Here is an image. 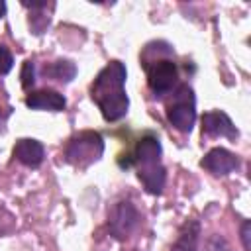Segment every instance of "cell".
<instances>
[{"label": "cell", "mask_w": 251, "mask_h": 251, "mask_svg": "<svg viewBox=\"0 0 251 251\" xmlns=\"http://www.w3.org/2000/svg\"><path fill=\"white\" fill-rule=\"evenodd\" d=\"M25 106L31 110H49V112H63L67 106V100L63 94H59L57 90L51 88H43V90H35L31 94H27L25 98Z\"/></svg>", "instance_id": "obj_9"}, {"label": "cell", "mask_w": 251, "mask_h": 251, "mask_svg": "<svg viewBox=\"0 0 251 251\" xmlns=\"http://www.w3.org/2000/svg\"><path fill=\"white\" fill-rule=\"evenodd\" d=\"M4 14H6V2H2V0H0V20L4 18Z\"/></svg>", "instance_id": "obj_18"}, {"label": "cell", "mask_w": 251, "mask_h": 251, "mask_svg": "<svg viewBox=\"0 0 251 251\" xmlns=\"http://www.w3.org/2000/svg\"><path fill=\"white\" fill-rule=\"evenodd\" d=\"M14 157L29 167V169H37L41 163H43V157H45V149L43 145L37 141V139H29V137H24L20 141H16L14 145Z\"/></svg>", "instance_id": "obj_10"}, {"label": "cell", "mask_w": 251, "mask_h": 251, "mask_svg": "<svg viewBox=\"0 0 251 251\" xmlns=\"http://www.w3.org/2000/svg\"><path fill=\"white\" fill-rule=\"evenodd\" d=\"M43 75L55 78V80H61V82H71L76 75V65L69 59H59L55 63H49L43 67Z\"/></svg>", "instance_id": "obj_12"}, {"label": "cell", "mask_w": 251, "mask_h": 251, "mask_svg": "<svg viewBox=\"0 0 251 251\" xmlns=\"http://www.w3.org/2000/svg\"><path fill=\"white\" fill-rule=\"evenodd\" d=\"M200 165L206 171H210L212 175L224 176V175H229L231 171H235L239 167V159H237V155H233L231 151H227L224 147H214L204 155Z\"/></svg>", "instance_id": "obj_7"}, {"label": "cell", "mask_w": 251, "mask_h": 251, "mask_svg": "<svg viewBox=\"0 0 251 251\" xmlns=\"http://www.w3.org/2000/svg\"><path fill=\"white\" fill-rule=\"evenodd\" d=\"M241 243L245 251H251V224L247 220L241 224Z\"/></svg>", "instance_id": "obj_17"}, {"label": "cell", "mask_w": 251, "mask_h": 251, "mask_svg": "<svg viewBox=\"0 0 251 251\" xmlns=\"http://www.w3.org/2000/svg\"><path fill=\"white\" fill-rule=\"evenodd\" d=\"M198 235H200V224L198 222H186L178 233V239H176L173 251H196Z\"/></svg>", "instance_id": "obj_11"}, {"label": "cell", "mask_w": 251, "mask_h": 251, "mask_svg": "<svg viewBox=\"0 0 251 251\" xmlns=\"http://www.w3.org/2000/svg\"><path fill=\"white\" fill-rule=\"evenodd\" d=\"M127 71L122 61H110L94 78L90 96L106 122H118L127 114L129 98L126 94Z\"/></svg>", "instance_id": "obj_1"}, {"label": "cell", "mask_w": 251, "mask_h": 251, "mask_svg": "<svg viewBox=\"0 0 251 251\" xmlns=\"http://www.w3.org/2000/svg\"><path fill=\"white\" fill-rule=\"evenodd\" d=\"M4 120H6V116H2V114H0V124H4Z\"/></svg>", "instance_id": "obj_19"}, {"label": "cell", "mask_w": 251, "mask_h": 251, "mask_svg": "<svg viewBox=\"0 0 251 251\" xmlns=\"http://www.w3.org/2000/svg\"><path fill=\"white\" fill-rule=\"evenodd\" d=\"M167 120L173 127H176L182 133L192 131V126L196 122V102L194 92L188 84H180L175 90L173 102L167 106Z\"/></svg>", "instance_id": "obj_4"}, {"label": "cell", "mask_w": 251, "mask_h": 251, "mask_svg": "<svg viewBox=\"0 0 251 251\" xmlns=\"http://www.w3.org/2000/svg\"><path fill=\"white\" fill-rule=\"evenodd\" d=\"M14 67V57L6 45H0V75H8Z\"/></svg>", "instance_id": "obj_14"}, {"label": "cell", "mask_w": 251, "mask_h": 251, "mask_svg": "<svg viewBox=\"0 0 251 251\" xmlns=\"http://www.w3.org/2000/svg\"><path fill=\"white\" fill-rule=\"evenodd\" d=\"M49 22H51V18L49 16H41V14H37V16H33V18H29V25H31V29H33V33H43V29L49 25Z\"/></svg>", "instance_id": "obj_16"}, {"label": "cell", "mask_w": 251, "mask_h": 251, "mask_svg": "<svg viewBox=\"0 0 251 251\" xmlns=\"http://www.w3.org/2000/svg\"><path fill=\"white\" fill-rule=\"evenodd\" d=\"M139 212L137 208L127 202V200H122L118 204H114V208L110 210L108 214V227H110V233L116 237V239H127L139 226Z\"/></svg>", "instance_id": "obj_6"}, {"label": "cell", "mask_w": 251, "mask_h": 251, "mask_svg": "<svg viewBox=\"0 0 251 251\" xmlns=\"http://www.w3.org/2000/svg\"><path fill=\"white\" fill-rule=\"evenodd\" d=\"M145 71H147L149 88L155 92V96H165L176 86L178 69H176L175 61H171V59L151 61V63H145Z\"/></svg>", "instance_id": "obj_5"}, {"label": "cell", "mask_w": 251, "mask_h": 251, "mask_svg": "<svg viewBox=\"0 0 251 251\" xmlns=\"http://www.w3.org/2000/svg\"><path fill=\"white\" fill-rule=\"evenodd\" d=\"M202 131L210 137H227V139H235L239 135L231 118L222 110H212L202 116Z\"/></svg>", "instance_id": "obj_8"}, {"label": "cell", "mask_w": 251, "mask_h": 251, "mask_svg": "<svg viewBox=\"0 0 251 251\" xmlns=\"http://www.w3.org/2000/svg\"><path fill=\"white\" fill-rule=\"evenodd\" d=\"M161 153L163 149L159 137L147 133L137 141L131 157V165H135L137 169V178L149 194H161L165 188L167 171L161 165Z\"/></svg>", "instance_id": "obj_2"}, {"label": "cell", "mask_w": 251, "mask_h": 251, "mask_svg": "<svg viewBox=\"0 0 251 251\" xmlns=\"http://www.w3.org/2000/svg\"><path fill=\"white\" fill-rule=\"evenodd\" d=\"M20 78H22V86H24V90H29V88L33 86V82H35V67H33L31 61H25V63L22 65Z\"/></svg>", "instance_id": "obj_13"}, {"label": "cell", "mask_w": 251, "mask_h": 251, "mask_svg": "<svg viewBox=\"0 0 251 251\" xmlns=\"http://www.w3.org/2000/svg\"><path fill=\"white\" fill-rule=\"evenodd\" d=\"M206 251H231V247H229V243L224 237L212 235L208 239V243H206Z\"/></svg>", "instance_id": "obj_15"}, {"label": "cell", "mask_w": 251, "mask_h": 251, "mask_svg": "<svg viewBox=\"0 0 251 251\" xmlns=\"http://www.w3.org/2000/svg\"><path fill=\"white\" fill-rule=\"evenodd\" d=\"M104 153V139L98 131H80L76 133L67 149H65V159L69 165L76 169H86L92 163H96Z\"/></svg>", "instance_id": "obj_3"}]
</instances>
